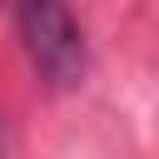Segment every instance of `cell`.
I'll use <instances>...</instances> for the list:
<instances>
[{
    "mask_svg": "<svg viewBox=\"0 0 159 159\" xmlns=\"http://www.w3.org/2000/svg\"><path fill=\"white\" fill-rule=\"evenodd\" d=\"M15 30L20 45L35 65V75L55 89L80 84L84 75V30L65 5H20L15 10Z\"/></svg>",
    "mask_w": 159,
    "mask_h": 159,
    "instance_id": "obj_1",
    "label": "cell"
}]
</instances>
